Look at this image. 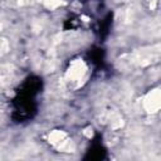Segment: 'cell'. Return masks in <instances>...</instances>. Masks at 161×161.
Here are the masks:
<instances>
[{
    "label": "cell",
    "instance_id": "obj_1",
    "mask_svg": "<svg viewBox=\"0 0 161 161\" xmlns=\"http://www.w3.org/2000/svg\"><path fill=\"white\" fill-rule=\"evenodd\" d=\"M87 73H88V67L86 62L83 59H74L68 65L64 74V79L69 86L79 87L84 82Z\"/></svg>",
    "mask_w": 161,
    "mask_h": 161
},
{
    "label": "cell",
    "instance_id": "obj_2",
    "mask_svg": "<svg viewBox=\"0 0 161 161\" xmlns=\"http://www.w3.org/2000/svg\"><path fill=\"white\" fill-rule=\"evenodd\" d=\"M48 142L58 151H68L70 147V137L62 130H53L48 135Z\"/></svg>",
    "mask_w": 161,
    "mask_h": 161
},
{
    "label": "cell",
    "instance_id": "obj_3",
    "mask_svg": "<svg viewBox=\"0 0 161 161\" xmlns=\"http://www.w3.org/2000/svg\"><path fill=\"white\" fill-rule=\"evenodd\" d=\"M142 106L148 113L158 112L161 109V89L155 88L147 92L142 99Z\"/></svg>",
    "mask_w": 161,
    "mask_h": 161
},
{
    "label": "cell",
    "instance_id": "obj_4",
    "mask_svg": "<svg viewBox=\"0 0 161 161\" xmlns=\"http://www.w3.org/2000/svg\"><path fill=\"white\" fill-rule=\"evenodd\" d=\"M48 10H55L64 4V0H36Z\"/></svg>",
    "mask_w": 161,
    "mask_h": 161
},
{
    "label": "cell",
    "instance_id": "obj_5",
    "mask_svg": "<svg viewBox=\"0 0 161 161\" xmlns=\"http://www.w3.org/2000/svg\"><path fill=\"white\" fill-rule=\"evenodd\" d=\"M83 133H84V136H86V137L91 138V137L93 136V130H92L91 127H88V128H86V130L83 131Z\"/></svg>",
    "mask_w": 161,
    "mask_h": 161
},
{
    "label": "cell",
    "instance_id": "obj_6",
    "mask_svg": "<svg viewBox=\"0 0 161 161\" xmlns=\"http://www.w3.org/2000/svg\"><path fill=\"white\" fill-rule=\"evenodd\" d=\"M3 44H1V49H3V53H6L8 52V49H9V45H8V42H6V39H3V42H1Z\"/></svg>",
    "mask_w": 161,
    "mask_h": 161
},
{
    "label": "cell",
    "instance_id": "obj_7",
    "mask_svg": "<svg viewBox=\"0 0 161 161\" xmlns=\"http://www.w3.org/2000/svg\"><path fill=\"white\" fill-rule=\"evenodd\" d=\"M156 4H157V0H151V1H150V9L153 10V9L156 8Z\"/></svg>",
    "mask_w": 161,
    "mask_h": 161
}]
</instances>
